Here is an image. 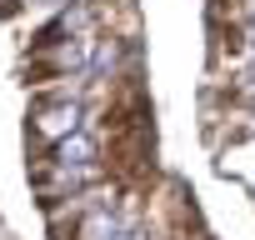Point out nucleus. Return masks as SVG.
Segmentation results:
<instances>
[{
	"instance_id": "obj_3",
	"label": "nucleus",
	"mask_w": 255,
	"mask_h": 240,
	"mask_svg": "<svg viewBox=\"0 0 255 240\" xmlns=\"http://www.w3.org/2000/svg\"><path fill=\"white\" fill-rule=\"evenodd\" d=\"M120 240H145V230H140V225H130V230H125Z\"/></svg>"
},
{
	"instance_id": "obj_1",
	"label": "nucleus",
	"mask_w": 255,
	"mask_h": 240,
	"mask_svg": "<svg viewBox=\"0 0 255 240\" xmlns=\"http://www.w3.org/2000/svg\"><path fill=\"white\" fill-rule=\"evenodd\" d=\"M80 120H85V105L70 100V95H55V100H35V135L45 145H60L65 135L80 130Z\"/></svg>"
},
{
	"instance_id": "obj_4",
	"label": "nucleus",
	"mask_w": 255,
	"mask_h": 240,
	"mask_svg": "<svg viewBox=\"0 0 255 240\" xmlns=\"http://www.w3.org/2000/svg\"><path fill=\"white\" fill-rule=\"evenodd\" d=\"M245 85H250V90H255V60H250V65H245Z\"/></svg>"
},
{
	"instance_id": "obj_2",
	"label": "nucleus",
	"mask_w": 255,
	"mask_h": 240,
	"mask_svg": "<svg viewBox=\"0 0 255 240\" xmlns=\"http://www.w3.org/2000/svg\"><path fill=\"white\" fill-rule=\"evenodd\" d=\"M130 225H140L130 210H115V205L95 200V205L80 215V225H75V240H120Z\"/></svg>"
}]
</instances>
